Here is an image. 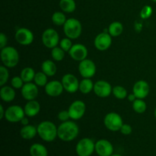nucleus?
<instances>
[{
  "label": "nucleus",
  "instance_id": "obj_42",
  "mask_svg": "<svg viewBox=\"0 0 156 156\" xmlns=\"http://www.w3.org/2000/svg\"><path fill=\"white\" fill-rule=\"evenodd\" d=\"M127 98H128V100H129V101H131V102H133L134 101H135L136 99L137 98L136 97V95L133 94H133H129V95L127 96Z\"/></svg>",
  "mask_w": 156,
  "mask_h": 156
},
{
  "label": "nucleus",
  "instance_id": "obj_2",
  "mask_svg": "<svg viewBox=\"0 0 156 156\" xmlns=\"http://www.w3.org/2000/svg\"><path fill=\"white\" fill-rule=\"evenodd\" d=\"M37 134L46 142H53L57 135V127L51 121L45 120L37 126Z\"/></svg>",
  "mask_w": 156,
  "mask_h": 156
},
{
  "label": "nucleus",
  "instance_id": "obj_29",
  "mask_svg": "<svg viewBox=\"0 0 156 156\" xmlns=\"http://www.w3.org/2000/svg\"><path fill=\"white\" fill-rule=\"evenodd\" d=\"M147 105L143 99L136 98L133 102V109L138 114H143L146 111Z\"/></svg>",
  "mask_w": 156,
  "mask_h": 156
},
{
  "label": "nucleus",
  "instance_id": "obj_31",
  "mask_svg": "<svg viewBox=\"0 0 156 156\" xmlns=\"http://www.w3.org/2000/svg\"><path fill=\"white\" fill-rule=\"evenodd\" d=\"M112 94H114L116 98L120 99V100L125 99L128 96L127 91H126V88L123 86H120V85H117V86L113 88Z\"/></svg>",
  "mask_w": 156,
  "mask_h": 156
},
{
  "label": "nucleus",
  "instance_id": "obj_7",
  "mask_svg": "<svg viewBox=\"0 0 156 156\" xmlns=\"http://www.w3.org/2000/svg\"><path fill=\"white\" fill-rule=\"evenodd\" d=\"M76 153L79 156H90L95 150V144L89 138H83L76 145Z\"/></svg>",
  "mask_w": 156,
  "mask_h": 156
},
{
  "label": "nucleus",
  "instance_id": "obj_30",
  "mask_svg": "<svg viewBox=\"0 0 156 156\" xmlns=\"http://www.w3.org/2000/svg\"><path fill=\"white\" fill-rule=\"evenodd\" d=\"M67 21L65 14L61 12H56L52 15V21L55 25L63 26Z\"/></svg>",
  "mask_w": 156,
  "mask_h": 156
},
{
  "label": "nucleus",
  "instance_id": "obj_24",
  "mask_svg": "<svg viewBox=\"0 0 156 156\" xmlns=\"http://www.w3.org/2000/svg\"><path fill=\"white\" fill-rule=\"evenodd\" d=\"M30 154L31 156H47L48 152L47 148L40 143H34L30 148Z\"/></svg>",
  "mask_w": 156,
  "mask_h": 156
},
{
  "label": "nucleus",
  "instance_id": "obj_36",
  "mask_svg": "<svg viewBox=\"0 0 156 156\" xmlns=\"http://www.w3.org/2000/svg\"><path fill=\"white\" fill-rule=\"evenodd\" d=\"M24 82L21 79V76H14L11 81V85L15 89H20L22 88L23 85H24Z\"/></svg>",
  "mask_w": 156,
  "mask_h": 156
},
{
  "label": "nucleus",
  "instance_id": "obj_38",
  "mask_svg": "<svg viewBox=\"0 0 156 156\" xmlns=\"http://www.w3.org/2000/svg\"><path fill=\"white\" fill-rule=\"evenodd\" d=\"M57 117L58 119H59V120H60L61 122L67 121V120H69V119H71L70 118L69 114V111H66V110H64V111H61L60 112H59Z\"/></svg>",
  "mask_w": 156,
  "mask_h": 156
},
{
  "label": "nucleus",
  "instance_id": "obj_35",
  "mask_svg": "<svg viewBox=\"0 0 156 156\" xmlns=\"http://www.w3.org/2000/svg\"><path fill=\"white\" fill-rule=\"evenodd\" d=\"M72 39L69 37L63 38L59 41V47L62 49L65 52H69L70 49L73 47V43H72Z\"/></svg>",
  "mask_w": 156,
  "mask_h": 156
},
{
  "label": "nucleus",
  "instance_id": "obj_16",
  "mask_svg": "<svg viewBox=\"0 0 156 156\" xmlns=\"http://www.w3.org/2000/svg\"><path fill=\"white\" fill-rule=\"evenodd\" d=\"M150 87L147 82L144 80H140L136 82L133 88V93L137 98L144 99L149 95Z\"/></svg>",
  "mask_w": 156,
  "mask_h": 156
},
{
  "label": "nucleus",
  "instance_id": "obj_9",
  "mask_svg": "<svg viewBox=\"0 0 156 156\" xmlns=\"http://www.w3.org/2000/svg\"><path fill=\"white\" fill-rule=\"evenodd\" d=\"M86 111V105L82 101L77 100L70 105L68 111L70 118L73 120H77L82 118Z\"/></svg>",
  "mask_w": 156,
  "mask_h": 156
},
{
  "label": "nucleus",
  "instance_id": "obj_37",
  "mask_svg": "<svg viewBox=\"0 0 156 156\" xmlns=\"http://www.w3.org/2000/svg\"><path fill=\"white\" fill-rule=\"evenodd\" d=\"M152 14V8L149 5H146L143 8V9H142L140 15H141L142 18H143V19H146V18H150Z\"/></svg>",
  "mask_w": 156,
  "mask_h": 156
},
{
  "label": "nucleus",
  "instance_id": "obj_44",
  "mask_svg": "<svg viewBox=\"0 0 156 156\" xmlns=\"http://www.w3.org/2000/svg\"><path fill=\"white\" fill-rule=\"evenodd\" d=\"M154 115H155V119H156V108H155V112H154Z\"/></svg>",
  "mask_w": 156,
  "mask_h": 156
},
{
  "label": "nucleus",
  "instance_id": "obj_46",
  "mask_svg": "<svg viewBox=\"0 0 156 156\" xmlns=\"http://www.w3.org/2000/svg\"><path fill=\"white\" fill-rule=\"evenodd\" d=\"M152 2H156V0H152Z\"/></svg>",
  "mask_w": 156,
  "mask_h": 156
},
{
  "label": "nucleus",
  "instance_id": "obj_39",
  "mask_svg": "<svg viewBox=\"0 0 156 156\" xmlns=\"http://www.w3.org/2000/svg\"><path fill=\"white\" fill-rule=\"evenodd\" d=\"M120 131L123 135H129V134L132 133V126L129 124H126V123H123Z\"/></svg>",
  "mask_w": 156,
  "mask_h": 156
},
{
  "label": "nucleus",
  "instance_id": "obj_22",
  "mask_svg": "<svg viewBox=\"0 0 156 156\" xmlns=\"http://www.w3.org/2000/svg\"><path fill=\"white\" fill-rule=\"evenodd\" d=\"M37 133V127L33 126V125H26L21 129L20 134L21 136L24 140H31Z\"/></svg>",
  "mask_w": 156,
  "mask_h": 156
},
{
  "label": "nucleus",
  "instance_id": "obj_3",
  "mask_svg": "<svg viewBox=\"0 0 156 156\" xmlns=\"http://www.w3.org/2000/svg\"><path fill=\"white\" fill-rule=\"evenodd\" d=\"M1 59L3 65L7 68H14L19 62V54L18 50L10 46L1 49Z\"/></svg>",
  "mask_w": 156,
  "mask_h": 156
},
{
  "label": "nucleus",
  "instance_id": "obj_27",
  "mask_svg": "<svg viewBox=\"0 0 156 156\" xmlns=\"http://www.w3.org/2000/svg\"><path fill=\"white\" fill-rule=\"evenodd\" d=\"M123 26L119 21H114L111 23L108 27V33L111 37H118L123 33Z\"/></svg>",
  "mask_w": 156,
  "mask_h": 156
},
{
  "label": "nucleus",
  "instance_id": "obj_40",
  "mask_svg": "<svg viewBox=\"0 0 156 156\" xmlns=\"http://www.w3.org/2000/svg\"><path fill=\"white\" fill-rule=\"evenodd\" d=\"M7 37L4 33L0 34V49H2L6 47L7 44Z\"/></svg>",
  "mask_w": 156,
  "mask_h": 156
},
{
  "label": "nucleus",
  "instance_id": "obj_11",
  "mask_svg": "<svg viewBox=\"0 0 156 156\" xmlns=\"http://www.w3.org/2000/svg\"><path fill=\"white\" fill-rule=\"evenodd\" d=\"M112 44V37L108 32H102L96 36L94 44L97 50L100 51H105L111 47Z\"/></svg>",
  "mask_w": 156,
  "mask_h": 156
},
{
  "label": "nucleus",
  "instance_id": "obj_26",
  "mask_svg": "<svg viewBox=\"0 0 156 156\" xmlns=\"http://www.w3.org/2000/svg\"><path fill=\"white\" fill-rule=\"evenodd\" d=\"M59 7L62 12L66 13H72L76 9V4L75 0H60Z\"/></svg>",
  "mask_w": 156,
  "mask_h": 156
},
{
  "label": "nucleus",
  "instance_id": "obj_10",
  "mask_svg": "<svg viewBox=\"0 0 156 156\" xmlns=\"http://www.w3.org/2000/svg\"><path fill=\"white\" fill-rule=\"evenodd\" d=\"M79 71L82 77L91 79L96 73L95 63L91 59H84L79 62Z\"/></svg>",
  "mask_w": 156,
  "mask_h": 156
},
{
  "label": "nucleus",
  "instance_id": "obj_18",
  "mask_svg": "<svg viewBox=\"0 0 156 156\" xmlns=\"http://www.w3.org/2000/svg\"><path fill=\"white\" fill-rule=\"evenodd\" d=\"M95 151L99 156H111L114 147L108 140H100L95 143Z\"/></svg>",
  "mask_w": 156,
  "mask_h": 156
},
{
  "label": "nucleus",
  "instance_id": "obj_4",
  "mask_svg": "<svg viewBox=\"0 0 156 156\" xmlns=\"http://www.w3.org/2000/svg\"><path fill=\"white\" fill-rule=\"evenodd\" d=\"M63 31L66 37L73 40L77 39L82 34V24L76 18H69L63 25Z\"/></svg>",
  "mask_w": 156,
  "mask_h": 156
},
{
  "label": "nucleus",
  "instance_id": "obj_33",
  "mask_svg": "<svg viewBox=\"0 0 156 156\" xmlns=\"http://www.w3.org/2000/svg\"><path fill=\"white\" fill-rule=\"evenodd\" d=\"M51 56L53 60L62 61L65 57V51L61 48L60 47H56L54 48L51 49Z\"/></svg>",
  "mask_w": 156,
  "mask_h": 156
},
{
  "label": "nucleus",
  "instance_id": "obj_25",
  "mask_svg": "<svg viewBox=\"0 0 156 156\" xmlns=\"http://www.w3.org/2000/svg\"><path fill=\"white\" fill-rule=\"evenodd\" d=\"M94 85L92 80L91 79H86L84 78L80 82H79V91L82 94H88L94 89Z\"/></svg>",
  "mask_w": 156,
  "mask_h": 156
},
{
  "label": "nucleus",
  "instance_id": "obj_13",
  "mask_svg": "<svg viewBox=\"0 0 156 156\" xmlns=\"http://www.w3.org/2000/svg\"><path fill=\"white\" fill-rule=\"evenodd\" d=\"M113 88L111 84L107 81L99 80L96 82L94 85V92L99 98H108L112 93Z\"/></svg>",
  "mask_w": 156,
  "mask_h": 156
},
{
  "label": "nucleus",
  "instance_id": "obj_17",
  "mask_svg": "<svg viewBox=\"0 0 156 156\" xmlns=\"http://www.w3.org/2000/svg\"><path fill=\"white\" fill-rule=\"evenodd\" d=\"M21 95L27 101L35 100L38 95L37 85L32 82L24 83L21 88Z\"/></svg>",
  "mask_w": 156,
  "mask_h": 156
},
{
  "label": "nucleus",
  "instance_id": "obj_34",
  "mask_svg": "<svg viewBox=\"0 0 156 156\" xmlns=\"http://www.w3.org/2000/svg\"><path fill=\"white\" fill-rule=\"evenodd\" d=\"M9 78V73L7 67L5 66H0V86H3L8 82Z\"/></svg>",
  "mask_w": 156,
  "mask_h": 156
},
{
  "label": "nucleus",
  "instance_id": "obj_43",
  "mask_svg": "<svg viewBox=\"0 0 156 156\" xmlns=\"http://www.w3.org/2000/svg\"><path fill=\"white\" fill-rule=\"evenodd\" d=\"M21 123L23 126H26V125H28L29 124V120L27 117H24L22 120H21Z\"/></svg>",
  "mask_w": 156,
  "mask_h": 156
},
{
  "label": "nucleus",
  "instance_id": "obj_20",
  "mask_svg": "<svg viewBox=\"0 0 156 156\" xmlns=\"http://www.w3.org/2000/svg\"><path fill=\"white\" fill-rule=\"evenodd\" d=\"M24 113L25 115L28 117H34L39 114L41 111V105L39 102L35 100L27 101L26 105H24Z\"/></svg>",
  "mask_w": 156,
  "mask_h": 156
},
{
  "label": "nucleus",
  "instance_id": "obj_28",
  "mask_svg": "<svg viewBox=\"0 0 156 156\" xmlns=\"http://www.w3.org/2000/svg\"><path fill=\"white\" fill-rule=\"evenodd\" d=\"M35 74L36 73L33 69L30 68V67H25L21 70L20 76L23 79L24 83H27V82H31L34 79Z\"/></svg>",
  "mask_w": 156,
  "mask_h": 156
},
{
  "label": "nucleus",
  "instance_id": "obj_6",
  "mask_svg": "<svg viewBox=\"0 0 156 156\" xmlns=\"http://www.w3.org/2000/svg\"><path fill=\"white\" fill-rule=\"evenodd\" d=\"M59 41V34L53 28L46 29L43 33L42 42L47 48L53 49L57 47Z\"/></svg>",
  "mask_w": 156,
  "mask_h": 156
},
{
  "label": "nucleus",
  "instance_id": "obj_5",
  "mask_svg": "<svg viewBox=\"0 0 156 156\" xmlns=\"http://www.w3.org/2000/svg\"><path fill=\"white\" fill-rule=\"evenodd\" d=\"M104 123L107 129L113 131V132H116V131L120 130L123 124V122L120 114L115 112H111L107 114L105 117Z\"/></svg>",
  "mask_w": 156,
  "mask_h": 156
},
{
  "label": "nucleus",
  "instance_id": "obj_19",
  "mask_svg": "<svg viewBox=\"0 0 156 156\" xmlns=\"http://www.w3.org/2000/svg\"><path fill=\"white\" fill-rule=\"evenodd\" d=\"M64 88L62 82L53 80L49 82L45 86V92L50 97H58L63 91Z\"/></svg>",
  "mask_w": 156,
  "mask_h": 156
},
{
  "label": "nucleus",
  "instance_id": "obj_1",
  "mask_svg": "<svg viewBox=\"0 0 156 156\" xmlns=\"http://www.w3.org/2000/svg\"><path fill=\"white\" fill-rule=\"evenodd\" d=\"M79 133V128L76 123L72 120L62 122L57 127L58 137L65 142L75 140Z\"/></svg>",
  "mask_w": 156,
  "mask_h": 156
},
{
  "label": "nucleus",
  "instance_id": "obj_14",
  "mask_svg": "<svg viewBox=\"0 0 156 156\" xmlns=\"http://www.w3.org/2000/svg\"><path fill=\"white\" fill-rule=\"evenodd\" d=\"M62 84L64 90L69 93H76L79 90V82L73 74H66L62 78Z\"/></svg>",
  "mask_w": 156,
  "mask_h": 156
},
{
  "label": "nucleus",
  "instance_id": "obj_23",
  "mask_svg": "<svg viewBox=\"0 0 156 156\" xmlns=\"http://www.w3.org/2000/svg\"><path fill=\"white\" fill-rule=\"evenodd\" d=\"M41 70L47 76H53L56 73V66L53 61L47 59L41 65Z\"/></svg>",
  "mask_w": 156,
  "mask_h": 156
},
{
  "label": "nucleus",
  "instance_id": "obj_45",
  "mask_svg": "<svg viewBox=\"0 0 156 156\" xmlns=\"http://www.w3.org/2000/svg\"><path fill=\"white\" fill-rule=\"evenodd\" d=\"M111 156H122V155H118V154H115V155H112Z\"/></svg>",
  "mask_w": 156,
  "mask_h": 156
},
{
  "label": "nucleus",
  "instance_id": "obj_21",
  "mask_svg": "<svg viewBox=\"0 0 156 156\" xmlns=\"http://www.w3.org/2000/svg\"><path fill=\"white\" fill-rule=\"evenodd\" d=\"M16 93L13 87L3 85L0 89V98L5 102H11L15 99Z\"/></svg>",
  "mask_w": 156,
  "mask_h": 156
},
{
  "label": "nucleus",
  "instance_id": "obj_8",
  "mask_svg": "<svg viewBox=\"0 0 156 156\" xmlns=\"http://www.w3.org/2000/svg\"><path fill=\"white\" fill-rule=\"evenodd\" d=\"M24 115L25 113L24 108L18 105H12L5 110V118L10 123H18L21 122L24 117Z\"/></svg>",
  "mask_w": 156,
  "mask_h": 156
},
{
  "label": "nucleus",
  "instance_id": "obj_32",
  "mask_svg": "<svg viewBox=\"0 0 156 156\" xmlns=\"http://www.w3.org/2000/svg\"><path fill=\"white\" fill-rule=\"evenodd\" d=\"M34 83L36 84L37 86L40 87H45L46 85L48 83V80H47V76L43 72H38L35 74L34 76Z\"/></svg>",
  "mask_w": 156,
  "mask_h": 156
},
{
  "label": "nucleus",
  "instance_id": "obj_12",
  "mask_svg": "<svg viewBox=\"0 0 156 156\" xmlns=\"http://www.w3.org/2000/svg\"><path fill=\"white\" fill-rule=\"evenodd\" d=\"M15 40L19 44L23 46L30 45L34 41V34L30 30L26 27L18 28L15 32Z\"/></svg>",
  "mask_w": 156,
  "mask_h": 156
},
{
  "label": "nucleus",
  "instance_id": "obj_47",
  "mask_svg": "<svg viewBox=\"0 0 156 156\" xmlns=\"http://www.w3.org/2000/svg\"><path fill=\"white\" fill-rule=\"evenodd\" d=\"M155 76H156V72H155Z\"/></svg>",
  "mask_w": 156,
  "mask_h": 156
},
{
  "label": "nucleus",
  "instance_id": "obj_41",
  "mask_svg": "<svg viewBox=\"0 0 156 156\" xmlns=\"http://www.w3.org/2000/svg\"><path fill=\"white\" fill-rule=\"evenodd\" d=\"M5 114V111L2 105H0V119H1V120L4 118Z\"/></svg>",
  "mask_w": 156,
  "mask_h": 156
},
{
  "label": "nucleus",
  "instance_id": "obj_15",
  "mask_svg": "<svg viewBox=\"0 0 156 156\" xmlns=\"http://www.w3.org/2000/svg\"><path fill=\"white\" fill-rule=\"evenodd\" d=\"M69 54L71 56L72 59L76 61H81L87 59L88 56V49L85 45L82 44H73L72 48L69 51Z\"/></svg>",
  "mask_w": 156,
  "mask_h": 156
}]
</instances>
